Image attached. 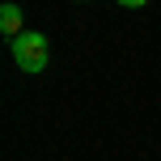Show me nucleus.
Returning a JSON list of instances; mask_svg holds the SVG:
<instances>
[{
    "label": "nucleus",
    "mask_w": 161,
    "mask_h": 161,
    "mask_svg": "<svg viewBox=\"0 0 161 161\" xmlns=\"http://www.w3.org/2000/svg\"><path fill=\"white\" fill-rule=\"evenodd\" d=\"M47 55H51L47 34L21 30V34L13 38V59H17V68H21V72H42V68H47Z\"/></svg>",
    "instance_id": "1"
},
{
    "label": "nucleus",
    "mask_w": 161,
    "mask_h": 161,
    "mask_svg": "<svg viewBox=\"0 0 161 161\" xmlns=\"http://www.w3.org/2000/svg\"><path fill=\"white\" fill-rule=\"evenodd\" d=\"M0 30H4L8 38H17V34H21V8H17L13 0H8L4 8H0Z\"/></svg>",
    "instance_id": "2"
},
{
    "label": "nucleus",
    "mask_w": 161,
    "mask_h": 161,
    "mask_svg": "<svg viewBox=\"0 0 161 161\" xmlns=\"http://www.w3.org/2000/svg\"><path fill=\"white\" fill-rule=\"evenodd\" d=\"M123 8H140V4H148V0H119Z\"/></svg>",
    "instance_id": "3"
}]
</instances>
